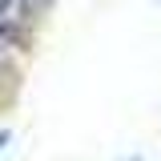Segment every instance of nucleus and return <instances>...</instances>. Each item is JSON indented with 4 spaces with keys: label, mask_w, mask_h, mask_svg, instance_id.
I'll list each match as a JSON object with an SVG mask.
<instances>
[{
    "label": "nucleus",
    "mask_w": 161,
    "mask_h": 161,
    "mask_svg": "<svg viewBox=\"0 0 161 161\" xmlns=\"http://www.w3.org/2000/svg\"><path fill=\"white\" fill-rule=\"evenodd\" d=\"M157 4H161V0H157Z\"/></svg>",
    "instance_id": "2"
},
{
    "label": "nucleus",
    "mask_w": 161,
    "mask_h": 161,
    "mask_svg": "<svg viewBox=\"0 0 161 161\" xmlns=\"http://www.w3.org/2000/svg\"><path fill=\"white\" fill-rule=\"evenodd\" d=\"M8 141H12V133H8V129H0V153H4V145H8Z\"/></svg>",
    "instance_id": "1"
}]
</instances>
